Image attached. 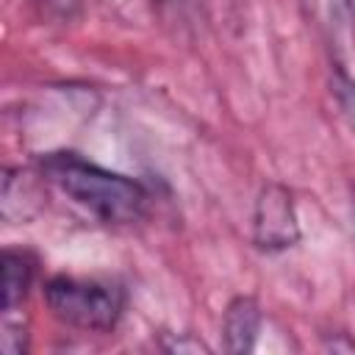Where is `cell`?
<instances>
[{
  "label": "cell",
  "mask_w": 355,
  "mask_h": 355,
  "mask_svg": "<svg viewBox=\"0 0 355 355\" xmlns=\"http://www.w3.org/2000/svg\"><path fill=\"white\" fill-rule=\"evenodd\" d=\"M39 175L103 225H133L150 205V191L139 180L86 161L72 150L44 153Z\"/></svg>",
  "instance_id": "6da1fadb"
},
{
  "label": "cell",
  "mask_w": 355,
  "mask_h": 355,
  "mask_svg": "<svg viewBox=\"0 0 355 355\" xmlns=\"http://www.w3.org/2000/svg\"><path fill=\"white\" fill-rule=\"evenodd\" d=\"M44 302L50 313L75 330L111 333L128 305V291L116 280L55 275L44 283Z\"/></svg>",
  "instance_id": "7a4b0ae2"
},
{
  "label": "cell",
  "mask_w": 355,
  "mask_h": 355,
  "mask_svg": "<svg viewBox=\"0 0 355 355\" xmlns=\"http://www.w3.org/2000/svg\"><path fill=\"white\" fill-rule=\"evenodd\" d=\"M252 241L263 252H283L300 241L294 194L283 183H266L252 208Z\"/></svg>",
  "instance_id": "3957f363"
},
{
  "label": "cell",
  "mask_w": 355,
  "mask_h": 355,
  "mask_svg": "<svg viewBox=\"0 0 355 355\" xmlns=\"http://www.w3.org/2000/svg\"><path fill=\"white\" fill-rule=\"evenodd\" d=\"M263 324V313L255 297L239 294L227 302L222 313V344L230 355H247L255 349L258 333Z\"/></svg>",
  "instance_id": "277c9868"
},
{
  "label": "cell",
  "mask_w": 355,
  "mask_h": 355,
  "mask_svg": "<svg viewBox=\"0 0 355 355\" xmlns=\"http://www.w3.org/2000/svg\"><path fill=\"white\" fill-rule=\"evenodd\" d=\"M0 269H3V313H11L19 308L33 286L36 277V258L28 250L6 247L0 255Z\"/></svg>",
  "instance_id": "5b68a950"
},
{
  "label": "cell",
  "mask_w": 355,
  "mask_h": 355,
  "mask_svg": "<svg viewBox=\"0 0 355 355\" xmlns=\"http://www.w3.org/2000/svg\"><path fill=\"white\" fill-rule=\"evenodd\" d=\"M311 14L319 19V25L330 33V39H338L349 31L352 22V0H308Z\"/></svg>",
  "instance_id": "8992f818"
},
{
  "label": "cell",
  "mask_w": 355,
  "mask_h": 355,
  "mask_svg": "<svg viewBox=\"0 0 355 355\" xmlns=\"http://www.w3.org/2000/svg\"><path fill=\"white\" fill-rule=\"evenodd\" d=\"M333 89H336V94H338L341 111L347 114V119H349L352 128H355V80L344 72L341 64H338V69H336V83H333Z\"/></svg>",
  "instance_id": "52a82bcc"
},
{
  "label": "cell",
  "mask_w": 355,
  "mask_h": 355,
  "mask_svg": "<svg viewBox=\"0 0 355 355\" xmlns=\"http://www.w3.org/2000/svg\"><path fill=\"white\" fill-rule=\"evenodd\" d=\"M0 347H3L6 355H22V352H28V330L22 324L6 322L3 324V333H0Z\"/></svg>",
  "instance_id": "ba28073f"
},
{
  "label": "cell",
  "mask_w": 355,
  "mask_h": 355,
  "mask_svg": "<svg viewBox=\"0 0 355 355\" xmlns=\"http://www.w3.org/2000/svg\"><path fill=\"white\" fill-rule=\"evenodd\" d=\"M164 349L166 352H208V347L189 333H183L178 338H164Z\"/></svg>",
  "instance_id": "9c48e42d"
},
{
  "label": "cell",
  "mask_w": 355,
  "mask_h": 355,
  "mask_svg": "<svg viewBox=\"0 0 355 355\" xmlns=\"http://www.w3.org/2000/svg\"><path fill=\"white\" fill-rule=\"evenodd\" d=\"M158 3H169V0H158Z\"/></svg>",
  "instance_id": "30bf717a"
}]
</instances>
